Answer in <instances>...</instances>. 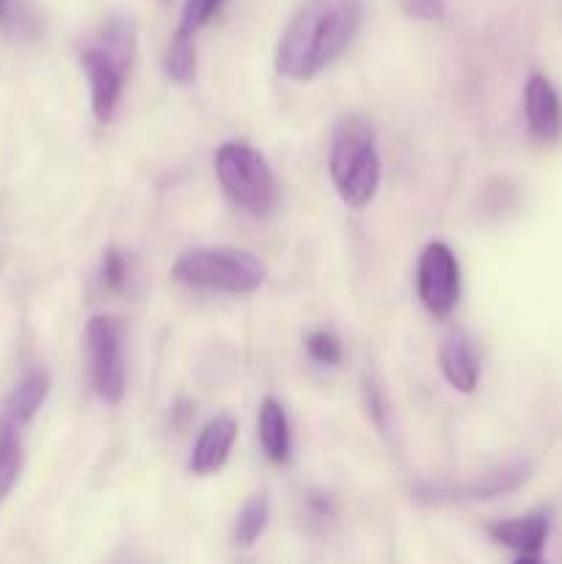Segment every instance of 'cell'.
Segmentation results:
<instances>
[{
	"mask_svg": "<svg viewBox=\"0 0 562 564\" xmlns=\"http://www.w3.org/2000/svg\"><path fill=\"white\" fill-rule=\"evenodd\" d=\"M127 275H130V264L119 248H108L102 253V264H99V284L108 292H119L127 286Z\"/></svg>",
	"mask_w": 562,
	"mask_h": 564,
	"instance_id": "d6986e66",
	"label": "cell"
},
{
	"mask_svg": "<svg viewBox=\"0 0 562 564\" xmlns=\"http://www.w3.org/2000/svg\"><path fill=\"white\" fill-rule=\"evenodd\" d=\"M364 394H367V408H369V416L375 419L380 430H386V416H389V405H386V397L380 391V386L367 383L364 386Z\"/></svg>",
	"mask_w": 562,
	"mask_h": 564,
	"instance_id": "7402d4cb",
	"label": "cell"
},
{
	"mask_svg": "<svg viewBox=\"0 0 562 564\" xmlns=\"http://www.w3.org/2000/svg\"><path fill=\"white\" fill-rule=\"evenodd\" d=\"M549 512H527L521 518H512V521H499L488 529L494 543H499L501 549H510L512 554L521 562H538L543 554V545L549 540Z\"/></svg>",
	"mask_w": 562,
	"mask_h": 564,
	"instance_id": "30bf717a",
	"label": "cell"
},
{
	"mask_svg": "<svg viewBox=\"0 0 562 564\" xmlns=\"http://www.w3.org/2000/svg\"><path fill=\"white\" fill-rule=\"evenodd\" d=\"M11 9H14V0H0V25H9Z\"/></svg>",
	"mask_w": 562,
	"mask_h": 564,
	"instance_id": "603a6c76",
	"label": "cell"
},
{
	"mask_svg": "<svg viewBox=\"0 0 562 564\" xmlns=\"http://www.w3.org/2000/svg\"><path fill=\"white\" fill-rule=\"evenodd\" d=\"M259 444L270 463L290 460V422H287L284 405L273 397H264L259 405Z\"/></svg>",
	"mask_w": 562,
	"mask_h": 564,
	"instance_id": "5bb4252c",
	"label": "cell"
},
{
	"mask_svg": "<svg viewBox=\"0 0 562 564\" xmlns=\"http://www.w3.org/2000/svg\"><path fill=\"white\" fill-rule=\"evenodd\" d=\"M22 466H25L22 430L14 427V424L0 422V505L9 499L14 485L20 482Z\"/></svg>",
	"mask_w": 562,
	"mask_h": 564,
	"instance_id": "9a60e30c",
	"label": "cell"
},
{
	"mask_svg": "<svg viewBox=\"0 0 562 564\" xmlns=\"http://www.w3.org/2000/svg\"><path fill=\"white\" fill-rule=\"evenodd\" d=\"M309 356L317 364H325V367H336L342 364V341L336 339L331 330H314L306 339Z\"/></svg>",
	"mask_w": 562,
	"mask_h": 564,
	"instance_id": "ffe728a7",
	"label": "cell"
},
{
	"mask_svg": "<svg viewBox=\"0 0 562 564\" xmlns=\"http://www.w3.org/2000/svg\"><path fill=\"white\" fill-rule=\"evenodd\" d=\"M361 14V0H303L275 44V72L287 80H312L345 53Z\"/></svg>",
	"mask_w": 562,
	"mask_h": 564,
	"instance_id": "6da1fadb",
	"label": "cell"
},
{
	"mask_svg": "<svg viewBox=\"0 0 562 564\" xmlns=\"http://www.w3.org/2000/svg\"><path fill=\"white\" fill-rule=\"evenodd\" d=\"M86 352L91 386L108 405H119L127 389L125 367V330L110 314H97L86 325Z\"/></svg>",
	"mask_w": 562,
	"mask_h": 564,
	"instance_id": "8992f818",
	"label": "cell"
},
{
	"mask_svg": "<svg viewBox=\"0 0 562 564\" xmlns=\"http://www.w3.org/2000/svg\"><path fill=\"white\" fill-rule=\"evenodd\" d=\"M136 20L130 14H110L80 50V66L86 72L91 110L99 124H108L119 108L125 77L136 58Z\"/></svg>",
	"mask_w": 562,
	"mask_h": 564,
	"instance_id": "7a4b0ae2",
	"label": "cell"
},
{
	"mask_svg": "<svg viewBox=\"0 0 562 564\" xmlns=\"http://www.w3.org/2000/svg\"><path fill=\"white\" fill-rule=\"evenodd\" d=\"M402 11L417 20H441L446 11V0H400Z\"/></svg>",
	"mask_w": 562,
	"mask_h": 564,
	"instance_id": "44dd1931",
	"label": "cell"
},
{
	"mask_svg": "<svg viewBox=\"0 0 562 564\" xmlns=\"http://www.w3.org/2000/svg\"><path fill=\"white\" fill-rule=\"evenodd\" d=\"M417 290L419 301L435 317H446L457 306V297H461V268H457V257L446 242L424 246L422 257H419Z\"/></svg>",
	"mask_w": 562,
	"mask_h": 564,
	"instance_id": "52a82bcc",
	"label": "cell"
},
{
	"mask_svg": "<svg viewBox=\"0 0 562 564\" xmlns=\"http://www.w3.org/2000/svg\"><path fill=\"white\" fill-rule=\"evenodd\" d=\"M523 110L527 124L538 141L554 143L562 138V99L551 80L540 72H532L523 88Z\"/></svg>",
	"mask_w": 562,
	"mask_h": 564,
	"instance_id": "9c48e42d",
	"label": "cell"
},
{
	"mask_svg": "<svg viewBox=\"0 0 562 564\" xmlns=\"http://www.w3.org/2000/svg\"><path fill=\"white\" fill-rule=\"evenodd\" d=\"M328 171L342 202L353 209L367 207L380 185V158L375 132L361 116H345L331 138Z\"/></svg>",
	"mask_w": 562,
	"mask_h": 564,
	"instance_id": "3957f363",
	"label": "cell"
},
{
	"mask_svg": "<svg viewBox=\"0 0 562 564\" xmlns=\"http://www.w3.org/2000/svg\"><path fill=\"white\" fill-rule=\"evenodd\" d=\"M532 474V466L527 460H512L505 466H496L494 471L472 479L463 485H422L417 490L419 499L428 501H490L499 496L512 494L521 488Z\"/></svg>",
	"mask_w": 562,
	"mask_h": 564,
	"instance_id": "ba28073f",
	"label": "cell"
},
{
	"mask_svg": "<svg viewBox=\"0 0 562 564\" xmlns=\"http://www.w3.org/2000/svg\"><path fill=\"white\" fill-rule=\"evenodd\" d=\"M215 176L226 196L248 215H264L275 204V176L268 160L242 141H226L215 152Z\"/></svg>",
	"mask_w": 562,
	"mask_h": 564,
	"instance_id": "5b68a950",
	"label": "cell"
},
{
	"mask_svg": "<svg viewBox=\"0 0 562 564\" xmlns=\"http://www.w3.org/2000/svg\"><path fill=\"white\" fill-rule=\"evenodd\" d=\"M268 521H270L268 496L264 494L251 496V499L240 507V512H237L235 518V527H231V540H235V545L248 549V545L257 543V540L262 538L264 529H268Z\"/></svg>",
	"mask_w": 562,
	"mask_h": 564,
	"instance_id": "2e32d148",
	"label": "cell"
},
{
	"mask_svg": "<svg viewBox=\"0 0 562 564\" xmlns=\"http://www.w3.org/2000/svg\"><path fill=\"white\" fill-rule=\"evenodd\" d=\"M237 438V422L231 416H215L213 422L204 424L202 435H198L196 446L191 452V471L196 477H209V474L220 471L224 463L229 460V452Z\"/></svg>",
	"mask_w": 562,
	"mask_h": 564,
	"instance_id": "8fae6325",
	"label": "cell"
},
{
	"mask_svg": "<svg viewBox=\"0 0 562 564\" xmlns=\"http://www.w3.org/2000/svg\"><path fill=\"white\" fill-rule=\"evenodd\" d=\"M220 3L224 0H185L182 6V17H180V28L176 31L187 33V36H196L215 14H218Z\"/></svg>",
	"mask_w": 562,
	"mask_h": 564,
	"instance_id": "ac0fdd59",
	"label": "cell"
},
{
	"mask_svg": "<svg viewBox=\"0 0 562 564\" xmlns=\"http://www.w3.org/2000/svg\"><path fill=\"white\" fill-rule=\"evenodd\" d=\"M47 394H50L47 372L33 369V372H28L25 378L9 391V397L0 402V422L25 430L28 424H31V419L39 413V408L44 405Z\"/></svg>",
	"mask_w": 562,
	"mask_h": 564,
	"instance_id": "4fadbf2b",
	"label": "cell"
},
{
	"mask_svg": "<svg viewBox=\"0 0 562 564\" xmlns=\"http://www.w3.org/2000/svg\"><path fill=\"white\" fill-rule=\"evenodd\" d=\"M163 69L174 83H182V86L191 83L196 77V36L176 31L165 47Z\"/></svg>",
	"mask_w": 562,
	"mask_h": 564,
	"instance_id": "e0dca14e",
	"label": "cell"
},
{
	"mask_svg": "<svg viewBox=\"0 0 562 564\" xmlns=\"http://www.w3.org/2000/svg\"><path fill=\"white\" fill-rule=\"evenodd\" d=\"M171 275L191 290L248 295L264 284L268 268L257 253L242 251V248L198 246L176 257Z\"/></svg>",
	"mask_w": 562,
	"mask_h": 564,
	"instance_id": "277c9868",
	"label": "cell"
},
{
	"mask_svg": "<svg viewBox=\"0 0 562 564\" xmlns=\"http://www.w3.org/2000/svg\"><path fill=\"white\" fill-rule=\"evenodd\" d=\"M441 372H444L446 383L461 394H472L479 383V358L474 350L472 339L463 330H452L444 339L439 352Z\"/></svg>",
	"mask_w": 562,
	"mask_h": 564,
	"instance_id": "7c38bea8",
	"label": "cell"
}]
</instances>
